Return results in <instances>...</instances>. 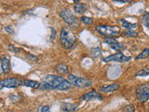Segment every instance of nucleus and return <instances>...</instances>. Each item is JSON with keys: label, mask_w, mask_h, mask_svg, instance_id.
<instances>
[{"label": "nucleus", "mask_w": 149, "mask_h": 112, "mask_svg": "<svg viewBox=\"0 0 149 112\" xmlns=\"http://www.w3.org/2000/svg\"><path fill=\"white\" fill-rule=\"evenodd\" d=\"M72 84L69 80L57 75H46L40 82L39 89L41 90H57L67 91L71 88Z\"/></svg>", "instance_id": "obj_1"}, {"label": "nucleus", "mask_w": 149, "mask_h": 112, "mask_svg": "<svg viewBox=\"0 0 149 112\" xmlns=\"http://www.w3.org/2000/svg\"><path fill=\"white\" fill-rule=\"evenodd\" d=\"M60 40L63 48L69 50L74 47V43H76L77 37L68 27H63L62 28L60 33Z\"/></svg>", "instance_id": "obj_2"}, {"label": "nucleus", "mask_w": 149, "mask_h": 112, "mask_svg": "<svg viewBox=\"0 0 149 112\" xmlns=\"http://www.w3.org/2000/svg\"><path fill=\"white\" fill-rule=\"evenodd\" d=\"M95 30L102 36L105 37H115L120 35V29L118 26L109 25H97Z\"/></svg>", "instance_id": "obj_3"}, {"label": "nucleus", "mask_w": 149, "mask_h": 112, "mask_svg": "<svg viewBox=\"0 0 149 112\" xmlns=\"http://www.w3.org/2000/svg\"><path fill=\"white\" fill-rule=\"evenodd\" d=\"M60 16L62 17L63 20L66 22L69 26L77 27L79 25V21H78L77 17L68 8L63 9V10L60 12Z\"/></svg>", "instance_id": "obj_4"}, {"label": "nucleus", "mask_w": 149, "mask_h": 112, "mask_svg": "<svg viewBox=\"0 0 149 112\" xmlns=\"http://www.w3.org/2000/svg\"><path fill=\"white\" fill-rule=\"evenodd\" d=\"M68 80L73 86L77 88H88L91 86V84H92V81L90 80V79L82 78L80 77L74 76V75H72V74H70L68 76Z\"/></svg>", "instance_id": "obj_5"}, {"label": "nucleus", "mask_w": 149, "mask_h": 112, "mask_svg": "<svg viewBox=\"0 0 149 112\" xmlns=\"http://www.w3.org/2000/svg\"><path fill=\"white\" fill-rule=\"evenodd\" d=\"M136 97L140 102H146L149 100V85L147 84H143L139 85L136 89Z\"/></svg>", "instance_id": "obj_6"}, {"label": "nucleus", "mask_w": 149, "mask_h": 112, "mask_svg": "<svg viewBox=\"0 0 149 112\" xmlns=\"http://www.w3.org/2000/svg\"><path fill=\"white\" fill-rule=\"evenodd\" d=\"M130 60V56H126L124 55L121 51H118V52H116L112 55H109V56H106L102 61L105 63H108V62H118V63H121V62H128V61Z\"/></svg>", "instance_id": "obj_7"}, {"label": "nucleus", "mask_w": 149, "mask_h": 112, "mask_svg": "<svg viewBox=\"0 0 149 112\" xmlns=\"http://www.w3.org/2000/svg\"><path fill=\"white\" fill-rule=\"evenodd\" d=\"M22 86V79H19L17 78H4L1 80L0 87L3 88H17Z\"/></svg>", "instance_id": "obj_8"}, {"label": "nucleus", "mask_w": 149, "mask_h": 112, "mask_svg": "<svg viewBox=\"0 0 149 112\" xmlns=\"http://www.w3.org/2000/svg\"><path fill=\"white\" fill-rule=\"evenodd\" d=\"M104 43L107 44L111 49L115 50L116 52H118V51H122L123 50H125V46L122 43L118 42L116 39H115L114 37H106L104 41Z\"/></svg>", "instance_id": "obj_9"}, {"label": "nucleus", "mask_w": 149, "mask_h": 112, "mask_svg": "<svg viewBox=\"0 0 149 112\" xmlns=\"http://www.w3.org/2000/svg\"><path fill=\"white\" fill-rule=\"evenodd\" d=\"M81 99L84 101H92V100H98V101H102V96L100 94L99 92H97L96 91H91L84 93L82 95Z\"/></svg>", "instance_id": "obj_10"}, {"label": "nucleus", "mask_w": 149, "mask_h": 112, "mask_svg": "<svg viewBox=\"0 0 149 112\" xmlns=\"http://www.w3.org/2000/svg\"><path fill=\"white\" fill-rule=\"evenodd\" d=\"M120 88V84L118 83H113V84H109V85H104L100 88V91L104 93H108L112 92H116L118 91Z\"/></svg>", "instance_id": "obj_11"}, {"label": "nucleus", "mask_w": 149, "mask_h": 112, "mask_svg": "<svg viewBox=\"0 0 149 112\" xmlns=\"http://www.w3.org/2000/svg\"><path fill=\"white\" fill-rule=\"evenodd\" d=\"M118 22L125 30H135L138 25L137 23H132V22L124 20V19H120V20H118Z\"/></svg>", "instance_id": "obj_12"}, {"label": "nucleus", "mask_w": 149, "mask_h": 112, "mask_svg": "<svg viewBox=\"0 0 149 112\" xmlns=\"http://www.w3.org/2000/svg\"><path fill=\"white\" fill-rule=\"evenodd\" d=\"M1 70L3 74H8L10 71V61L8 57H2L1 59Z\"/></svg>", "instance_id": "obj_13"}, {"label": "nucleus", "mask_w": 149, "mask_h": 112, "mask_svg": "<svg viewBox=\"0 0 149 112\" xmlns=\"http://www.w3.org/2000/svg\"><path fill=\"white\" fill-rule=\"evenodd\" d=\"M22 86H25V87H29L33 89H36L40 87V82H37L35 80H30V79H22Z\"/></svg>", "instance_id": "obj_14"}, {"label": "nucleus", "mask_w": 149, "mask_h": 112, "mask_svg": "<svg viewBox=\"0 0 149 112\" xmlns=\"http://www.w3.org/2000/svg\"><path fill=\"white\" fill-rule=\"evenodd\" d=\"M61 108L64 112H74L77 108V106L74 104H70V103H63L61 105Z\"/></svg>", "instance_id": "obj_15"}, {"label": "nucleus", "mask_w": 149, "mask_h": 112, "mask_svg": "<svg viewBox=\"0 0 149 112\" xmlns=\"http://www.w3.org/2000/svg\"><path fill=\"white\" fill-rule=\"evenodd\" d=\"M56 71L61 75H67L69 74V67L64 64H58L56 65Z\"/></svg>", "instance_id": "obj_16"}, {"label": "nucleus", "mask_w": 149, "mask_h": 112, "mask_svg": "<svg viewBox=\"0 0 149 112\" xmlns=\"http://www.w3.org/2000/svg\"><path fill=\"white\" fill-rule=\"evenodd\" d=\"M87 5L84 3H76L74 6V10L76 11L77 13L79 14H83L87 10Z\"/></svg>", "instance_id": "obj_17"}, {"label": "nucleus", "mask_w": 149, "mask_h": 112, "mask_svg": "<svg viewBox=\"0 0 149 112\" xmlns=\"http://www.w3.org/2000/svg\"><path fill=\"white\" fill-rule=\"evenodd\" d=\"M149 57V49L146 48L142 50V52H140L137 56H136V60H143V59H146Z\"/></svg>", "instance_id": "obj_18"}, {"label": "nucleus", "mask_w": 149, "mask_h": 112, "mask_svg": "<svg viewBox=\"0 0 149 112\" xmlns=\"http://www.w3.org/2000/svg\"><path fill=\"white\" fill-rule=\"evenodd\" d=\"M135 77H146L149 76V68H143L139 70L137 73H135Z\"/></svg>", "instance_id": "obj_19"}, {"label": "nucleus", "mask_w": 149, "mask_h": 112, "mask_svg": "<svg viewBox=\"0 0 149 112\" xmlns=\"http://www.w3.org/2000/svg\"><path fill=\"white\" fill-rule=\"evenodd\" d=\"M142 22L143 24L146 26L147 29H149V12H144L142 17Z\"/></svg>", "instance_id": "obj_20"}, {"label": "nucleus", "mask_w": 149, "mask_h": 112, "mask_svg": "<svg viewBox=\"0 0 149 112\" xmlns=\"http://www.w3.org/2000/svg\"><path fill=\"white\" fill-rule=\"evenodd\" d=\"M124 35L129 37H136L138 36V33L135 30H125Z\"/></svg>", "instance_id": "obj_21"}, {"label": "nucleus", "mask_w": 149, "mask_h": 112, "mask_svg": "<svg viewBox=\"0 0 149 112\" xmlns=\"http://www.w3.org/2000/svg\"><path fill=\"white\" fill-rule=\"evenodd\" d=\"M81 22L84 23V24H87V25H91L92 23H93L92 18H91V17H87V16H82V18H81Z\"/></svg>", "instance_id": "obj_22"}, {"label": "nucleus", "mask_w": 149, "mask_h": 112, "mask_svg": "<svg viewBox=\"0 0 149 112\" xmlns=\"http://www.w3.org/2000/svg\"><path fill=\"white\" fill-rule=\"evenodd\" d=\"M37 112H50V108L49 106H42L37 108Z\"/></svg>", "instance_id": "obj_23"}, {"label": "nucleus", "mask_w": 149, "mask_h": 112, "mask_svg": "<svg viewBox=\"0 0 149 112\" xmlns=\"http://www.w3.org/2000/svg\"><path fill=\"white\" fill-rule=\"evenodd\" d=\"M123 112H135L134 106L132 105H129L127 106H125L124 109H123Z\"/></svg>", "instance_id": "obj_24"}, {"label": "nucleus", "mask_w": 149, "mask_h": 112, "mask_svg": "<svg viewBox=\"0 0 149 112\" xmlns=\"http://www.w3.org/2000/svg\"><path fill=\"white\" fill-rule=\"evenodd\" d=\"M116 2H118V3H130L132 0H114Z\"/></svg>", "instance_id": "obj_25"}, {"label": "nucleus", "mask_w": 149, "mask_h": 112, "mask_svg": "<svg viewBox=\"0 0 149 112\" xmlns=\"http://www.w3.org/2000/svg\"><path fill=\"white\" fill-rule=\"evenodd\" d=\"M6 31L8 32V33H10V34H12V33H13V30H12L11 26H7L6 27Z\"/></svg>", "instance_id": "obj_26"}, {"label": "nucleus", "mask_w": 149, "mask_h": 112, "mask_svg": "<svg viewBox=\"0 0 149 112\" xmlns=\"http://www.w3.org/2000/svg\"><path fill=\"white\" fill-rule=\"evenodd\" d=\"M73 1H74V3H78L79 1H80V0H73Z\"/></svg>", "instance_id": "obj_27"}]
</instances>
